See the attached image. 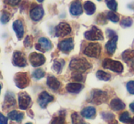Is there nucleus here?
Here are the masks:
<instances>
[{
    "mask_svg": "<svg viewBox=\"0 0 134 124\" xmlns=\"http://www.w3.org/2000/svg\"><path fill=\"white\" fill-rule=\"evenodd\" d=\"M91 67L85 59H73L69 64V67L77 72H84Z\"/></svg>",
    "mask_w": 134,
    "mask_h": 124,
    "instance_id": "f257e3e1",
    "label": "nucleus"
},
{
    "mask_svg": "<svg viewBox=\"0 0 134 124\" xmlns=\"http://www.w3.org/2000/svg\"><path fill=\"white\" fill-rule=\"evenodd\" d=\"M102 66L105 69H110L112 71H115L117 73H120L123 70V66L120 62L116 61V60H112L110 59H106L103 60Z\"/></svg>",
    "mask_w": 134,
    "mask_h": 124,
    "instance_id": "f03ea898",
    "label": "nucleus"
},
{
    "mask_svg": "<svg viewBox=\"0 0 134 124\" xmlns=\"http://www.w3.org/2000/svg\"><path fill=\"white\" fill-rule=\"evenodd\" d=\"M101 48L98 43H90L84 49V54L88 57L98 58L100 54Z\"/></svg>",
    "mask_w": 134,
    "mask_h": 124,
    "instance_id": "7ed1b4c3",
    "label": "nucleus"
},
{
    "mask_svg": "<svg viewBox=\"0 0 134 124\" xmlns=\"http://www.w3.org/2000/svg\"><path fill=\"white\" fill-rule=\"evenodd\" d=\"M84 37H86L88 40H92V41L93 40H102L103 39L102 32L96 27H92L90 30L85 32Z\"/></svg>",
    "mask_w": 134,
    "mask_h": 124,
    "instance_id": "20e7f679",
    "label": "nucleus"
},
{
    "mask_svg": "<svg viewBox=\"0 0 134 124\" xmlns=\"http://www.w3.org/2000/svg\"><path fill=\"white\" fill-rule=\"evenodd\" d=\"M15 83L19 89H24L29 84V78L27 73H18L15 77Z\"/></svg>",
    "mask_w": 134,
    "mask_h": 124,
    "instance_id": "39448f33",
    "label": "nucleus"
},
{
    "mask_svg": "<svg viewBox=\"0 0 134 124\" xmlns=\"http://www.w3.org/2000/svg\"><path fill=\"white\" fill-rule=\"evenodd\" d=\"M46 61L45 57L40 53H37V52H33L29 55V62L33 67H37L39 66L43 65Z\"/></svg>",
    "mask_w": 134,
    "mask_h": 124,
    "instance_id": "423d86ee",
    "label": "nucleus"
},
{
    "mask_svg": "<svg viewBox=\"0 0 134 124\" xmlns=\"http://www.w3.org/2000/svg\"><path fill=\"white\" fill-rule=\"evenodd\" d=\"M107 99V93L102 91H93L91 92V97H90V100L91 102H94L96 104H100V103L104 102Z\"/></svg>",
    "mask_w": 134,
    "mask_h": 124,
    "instance_id": "0eeeda50",
    "label": "nucleus"
},
{
    "mask_svg": "<svg viewBox=\"0 0 134 124\" xmlns=\"http://www.w3.org/2000/svg\"><path fill=\"white\" fill-rule=\"evenodd\" d=\"M13 64L16 67H24L27 66V59L26 57L22 52L20 51H16L13 55Z\"/></svg>",
    "mask_w": 134,
    "mask_h": 124,
    "instance_id": "6e6552de",
    "label": "nucleus"
},
{
    "mask_svg": "<svg viewBox=\"0 0 134 124\" xmlns=\"http://www.w3.org/2000/svg\"><path fill=\"white\" fill-rule=\"evenodd\" d=\"M71 27L68 23H60L56 27V36L57 37H65L70 34Z\"/></svg>",
    "mask_w": 134,
    "mask_h": 124,
    "instance_id": "1a4fd4ad",
    "label": "nucleus"
},
{
    "mask_svg": "<svg viewBox=\"0 0 134 124\" xmlns=\"http://www.w3.org/2000/svg\"><path fill=\"white\" fill-rule=\"evenodd\" d=\"M36 48L39 51H48L52 48V44L47 37H40L38 43L36 45Z\"/></svg>",
    "mask_w": 134,
    "mask_h": 124,
    "instance_id": "9d476101",
    "label": "nucleus"
},
{
    "mask_svg": "<svg viewBox=\"0 0 134 124\" xmlns=\"http://www.w3.org/2000/svg\"><path fill=\"white\" fill-rule=\"evenodd\" d=\"M31 102V98L27 93H20L18 95V106L21 110H27Z\"/></svg>",
    "mask_w": 134,
    "mask_h": 124,
    "instance_id": "9b49d317",
    "label": "nucleus"
},
{
    "mask_svg": "<svg viewBox=\"0 0 134 124\" xmlns=\"http://www.w3.org/2000/svg\"><path fill=\"white\" fill-rule=\"evenodd\" d=\"M73 48H74V43H73L72 38L64 39L58 44V48L65 53H69V51L73 49Z\"/></svg>",
    "mask_w": 134,
    "mask_h": 124,
    "instance_id": "f8f14e48",
    "label": "nucleus"
},
{
    "mask_svg": "<svg viewBox=\"0 0 134 124\" xmlns=\"http://www.w3.org/2000/svg\"><path fill=\"white\" fill-rule=\"evenodd\" d=\"M44 16V9L41 7H35L30 10V18L33 21H39Z\"/></svg>",
    "mask_w": 134,
    "mask_h": 124,
    "instance_id": "ddd939ff",
    "label": "nucleus"
},
{
    "mask_svg": "<svg viewBox=\"0 0 134 124\" xmlns=\"http://www.w3.org/2000/svg\"><path fill=\"white\" fill-rule=\"evenodd\" d=\"M53 96L49 95L47 91H43L38 97V104L41 108H46L47 105L53 100Z\"/></svg>",
    "mask_w": 134,
    "mask_h": 124,
    "instance_id": "4468645a",
    "label": "nucleus"
},
{
    "mask_svg": "<svg viewBox=\"0 0 134 124\" xmlns=\"http://www.w3.org/2000/svg\"><path fill=\"white\" fill-rule=\"evenodd\" d=\"M69 11H70V14L72 16H78L82 14L83 12V8H82V5H81V3L78 0L74 1L72 4L70 5V7H69Z\"/></svg>",
    "mask_w": 134,
    "mask_h": 124,
    "instance_id": "2eb2a0df",
    "label": "nucleus"
},
{
    "mask_svg": "<svg viewBox=\"0 0 134 124\" xmlns=\"http://www.w3.org/2000/svg\"><path fill=\"white\" fill-rule=\"evenodd\" d=\"M13 29H14V31L16 32V36H18V39H21L23 37L24 35V25L23 22L21 20L18 19L13 23Z\"/></svg>",
    "mask_w": 134,
    "mask_h": 124,
    "instance_id": "dca6fc26",
    "label": "nucleus"
},
{
    "mask_svg": "<svg viewBox=\"0 0 134 124\" xmlns=\"http://www.w3.org/2000/svg\"><path fill=\"white\" fill-rule=\"evenodd\" d=\"M96 110L93 107H87L81 110V116L86 119H92L95 117Z\"/></svg>",
    "mask_w": 134,
    "mask_h": 124,
    "instance_id": "f3484780",
    "label": "nucleus"
},
{
    "mask_svg": "<svg viewBox=\"0 0 134 124\" xmlns=\"http://www.w3.org/2000/svg\"><path fill=\"white\" fill-rule=\"evenodd\" d=\"M110 108L112 109L113 110H123L125 108V104L123 103V101L120 100V99H113L110 102Z\"/></svg>",
    "mask_w": 134,
    "mask_h": 124,
    "instance_id": "a211bd4d",
    "label": "nucleus"
},
{
    "mask_svg": "<svg viewBox=\"0 0 134 124\" xmlns=\"http://www.w3.org/2000/svg\"><path fill=\"white\" fill-rule=\"evenodd\" d=\"M117 37L115 36L114 37H111V39L106 44V49L109 54H113L116 50V47H117Z\"/></svg>",
    "mask_w": 134,
    "mask_h": 124,
    "instance_id": "6ab92c4d",
    "label": "nucleus"
},
{
    "mask_svg": "<svg viewBox=\"0 0 134 124\" xmlns=\"http://www.w3.org/2000/svg\"><path fill=\"white\" fill-rule=\"evenodd\" d=\"M47 84L53 91H58L60 88V82L55 77H48V80H47Z\"/></svg>",
    "mask_w": 134,
    "mask_h": 124,
    "instance_id": "aec40b11",
    "label": "nucleus"
},
{
    "mask_svg": "<svg viewBox=\"0 0 134 124\" xmlns=\"http://www.w3.org/2000/svg\"><path fill=\"white\" fill-rule=\"evenodd\" d=\"M122 58H123V59L128 64L134 67V51H132V50H127V51H125L122 54Z\"/></svg>",
    "mask_w": 134,
    "mask_h": 124,
    "instance_id": "412c9836",
    "label": "nucleus"
},
{
    "mask_svg": "<svg viewBox=\"0 0 134 124\" xmlns=\"http://www.w3.org/2000/svg\"><path fill=\"white\" fill-rule=\"evenodd\" d=\"M67 91L70 93H78L83 89V85L80 83H69L66 87Z\"/></svg>",
    "mask_w": 134,
    "mask_h": 124,
    "instance_id": "4be33fe9",
    "label": "nucleus"
},
{
    "mask_svg": "<svg viewBox=\"0 0 134 124\" xmlns=\"http://www.w3.org/2000/svg\"><path fill=\"white\" fill-rule=\"evenodd\" d=\"M15 105H16V99L14 95L11 92H7L5 99V107L10 108V107H15Z\"/></svg>",
    "mask_w": 134,
    "mask_h": 124,
    "instance_id": "5701e85b",
    "label": "nucleus"
},
{
    "mask_svg": "<svg viewBox=\"0 0 134 124\" xmlns=\"http://www.w3.org/2000/svg\"><path fill=\"white\" fill-rule=\"evenodd\" d=\"M24 115L23 113L21 112H18L16 110H12L8 113V118L12 121H18V122H20L23 119Z\"/></svg>",
    "mask_w": 134,
    "mask_h": 124,
    "instance_id": "b1692460",
    "label": "nucleus"
},
{
    "mask_svg": "<svg viewBox=\"0 0 134 124\" xmlns=\"http://www.w3.org/2000/svg\"><path fill=\"white\" fill-rule=\"evenodd\" d=\"M84 9L88 15H92L95 12L96 7L94 5V3H92L91 1H86L84 3Z\"/></svg>",
    "mask_w": 134,
    "mask_h": 124,
    "instance_id": "393cba45",
    "label": "nucleus"
},
{
    "mask_svg": "<svg viewBox=\"0 0 134 124\" xmlns=\"http://www.w3.org/2000/svg\"><path fill=\"white\" fill-rule=\"evenodd\" d=\"M96 76H97V78H99V80H105V81H107V80H109L111 78V76L109 74V73L107 72H104V71L102 70H99L97 72V74H96Z\"/></svg>",
    "mask_w": 134,
    "mask_h": 124,
    "instance_id": "a878e982",
    "label": "nucleus"
},
{
    "mask_svg": "<svg viewBox=\"0 0 134 124\" xmlns=\"http://www.w3.org/2000/svg\"><path fill=\"white\" fill-rule=\"evenodd\" d=\"M65 123V115H60L55 117L51 121V124H64Z\"/></svg>",
    "mask_w": 134,
    "mask_h": 124,
    "instance_id": "bb28decb",
    "label": "nucleus"
},
{
    "mask_svg": "<svg viewBox=\"0 0 134 124\" xmlns=\"http://www.w3.org/2000/svg\"><path fill=\"white\" fill-rule=\"evenodd\" d=\"M63 66H64V60H62V59H59V60H56V61L54 62L53 69L57 71V72L59 73L60 71H61Z\"/></svg>",
    "mask_w": 134,
    "mask_h": 124,
    "instance_id": "cd10ccee",
    "label": "nucleus"
},
{
    "mask_svg": "<svg viewBox=\"0 0 134 124\" xmlns=\"http://www.w3.org/2000/svg\"><path fill=\"white\" fill-rule=\"evenodd\" d=\"M107 16H108V18L110 20V21L114 22V23H117V22L120 20V18H119V16L116 14V13L113 12V11H109V12H108Z\"/></svg>",
    "mask_w": 134,
    "mask_h": 124,
    "instance_id": "c85d7f7f",
    "label": "nucleus"
},
{
    "mask_svg": "<svg viewBox=\"0 0 134 124\" xmlns=\"http://www.w3.org/2000/svg\"><path fill=\"white\" fill-rule=\"evenodd\" d=\"M131 117H130L129 112H123L120 115V121L124 123H130L131 122Z\"/></svg>",
    "mask_w": 134,
    "mask_h": 124,
    "instance_id": "c756f323",
    "label": "nucleus"
},
{
    "mask_svg": "<svg viewBox=\"0 0 134 124\" xmlns=\"http://www.w3.org/2000/svg\"><path fill=\"white\" fill-rule=\"evenodd\" d=\"M9 19H10V15H9V13L7 12V11H3V12L1 13V16H0V21L3 24H5L9 21Z\"/></svg>",
    "mask_w": 134,
    "mask_h": 124,
    "instance_id": "7c9ffc66",
    "label": "nucleus"
},
{
    "mask_svg": "<svg viewBox=\"0 0 134 124\" xmlns=\"http://www.w3.org/2000/svg\"><path fill=\"white\" fill-rule=\"evenodd\" d=\"M44 76H45L44 70H42V69H36V70L33 72V77L36 78V80H40V78H42Z\"/></svg>",
    "mask_w": 134,
    "mask_h": 124,
    "instance_id": "2f4dec72",
    "label": "nucleus"
},
{
    "mask_svg": "<svg viewBox=\"0 0 134 124\" xmlns=\"http://www.w3.org/2000/svg\"><path fill=\"white\" fill-rule=\"evenodd\" d=\"M107 7H109L110 10L115 11L117 9V2L116 0H106Z\"/></svg>",
    "mask_w": 134,
    "mask_h": 124,
    "instance_id": "473e14b6",
    "label": "nucleus"
},
{
    "mask_svg": "<svg viewBox=\"0 0 134 124\" xmlns=\"http://www.w3.org/2000/svg\"><path fill=\"white\" fill-rule=\"evenodd\" d=\"M101 117L106 121H111L114 119V115L112 113H109V112H102L101 113Z\"/></svg>",
    "mask_w": 134,
    "mask_h": 124,
    "instance_id": "72a5a7b5",
    "label": "nucleus"
},
{
    "mask_svg": "<svg viewBox=\"0 0 134 124\" xmlns=\"http://www.w3.org/2000/svg\"><path fill=\"white\" fill-rule=\"evenodd\" d=\"M72 121L73 124H80L81 122H83L82 119L80 118V116L78 113H73L72 114Z\"/></svg>",
    "mask_w": 134,
    "mask_h": 124,
    "instance_id": "f704fd0d",
    "label": "nucleus"
},
{
    "mask_svg": "<svg viewBox=\"0 0 134 124\" xmlns=\"http://www.w3.org/2000/svg\"><path fill=\"white\" fill-rule=\"evenodd\" d=\"M120 25L123 27H129L132 25V20H131V18H124L123 20H121Z\"/></svg>",
    "mask_w": 134,
    "mask_h": 124,
    "instance_id": "c9c22d12",
    "label": "nucleus"
},
{
    "mask_svg": "<svg viewBox=\"0 0 134 124\" xmlns=\"http://www.w3.org/2000/svg\"><path fill=\"white\" fill-rule=\"evenodd\" d=\"M127 89L131 94H134V81L133 80L129 81L127 83Z\"/></svg>",
    "mask_w": 134,
    "mask_h": 124,
    "instance_id": "e433bc0d",
    "label": "nucleus"
},
{
    "mask_svg": "<svg viewBox=\"0 0 134 124\" xmlns=\"http://www.w3.org/2000/svg\"><path fill=\"white\" fill-rule=\"evenodd\" d=\"M20 1H21V0H5V3L9 5L15 7V5H18V4L20 3Z\"/></svg>",
    "mask_w": 134,
    "mask_h": 124,
    "instance_id": "4c0bfd02",
    "label": "nucleus"
},
{
    "mask_svg": "<svg viewBox=\"0 0 134 124\" xmlns=\"http://www.w3.org/2000/svg\"><path fill=\"white\" fill-rule=\"evenodd\" d=\"M73 80H77V81H81V80H83V77H82V75H81V73L80 72L76 73V74L73 76Z\"/></svg>",
    "mask_w": 134,
    "mask_h": 124,
    "instance_id": "58836bf2",
    "label": "nucleus"
},
{
    "mask_svg": "<svg viewBox=\"0 0 134 124\" xmlns=\"http://www.w3.org/2000/svg\"><path fill=\"white\" fill-rule=\"evenodd\" d=\"M0 124H7V118L0 113Z\"/></svg>",
    "mask_w": 134,
    "mask_h": 124,
    "instance_id": "ea45409f",
    "label": "nucleus"
},
{
    "mask_svg": "<svg viewBox=\"0 0 134 124\" xmlns=\"http://www.w3.org/2000/svg\"><path fill=\"white\" fill-rule=\"evenodd\" d=\"M25 46L26 47H29L31 46V38H30V37H27L25 39Z\"/></svg>",
    "mask_w": 134,
    "mask_h": 124,
    "instance_id": "a19ab883",
    "label": "nucleus"
},
{
    "mask_svg": "<svg viewBox=\"0 0 134 124\" xmlns=\"http://www.w3.org/2000/svg\"><path fill=\"white\" fill-rule=\"evenodd\" d=\"M107 34L109 37H115V32H113L111 29H108L107 30Z\"/></svg>",
    "mask_w": 134,
    "mask_h": 124,
    "instance_id": "79ce46f5",
    "label": "nucleus"
},
{
    "mask_svg": "<svg viewBox=\"0 0 134 124\" xmlns=\"http://www.w3.org/2000/svg\"><path fill=\"white\" fill-rule=\"evenodd\" d=\"M130 108H131V110L134 112V101H133L132 103H131V105H130Z\"/></svg>",
    "mask_w": 134,
    "mask_h": 124,
    "instance_id": "37998d69",
    "label": "nucleus"
},
{
    "mask_svg": "<svg viewBox=\"0 0 134 124\" xmlns=\"http://www.w3.org/2000/svg\"><path fill=\"white\" fill-rule=\"evenodd\" d=\"M130 123H131V124H134V117L131 120V122H130Z\"/></svg>",
    "mask_w": 134,
    "mask_h": 124,
    "instance_id": "c03bdc74",
    "label": "nucleus"
},
{
    "mask_svg": "<svg viewBox=\"0 0 134 124\" xmlns=\"http://www.w3.org/2000/svg\"><path fill=\"white\" fill-rule=\"evenodd\" d=\"M37 1H38L39 3H41V2H43V1H44V0H37Z\"/></svg>",
    "mask_w": 134,
    "mask_h": 124,
    "instance_id": "a18cd8bd",
    "label": "nucleus"
},
{
    "mask_svg": "<svg viewBox=\"0 0 134 124\" xmlns=\"http://www.w3.org/2000/svg\"><path fill=\"white\" fill-rule=\"evenodd\" d=\"M80 124H87V123H85V122H84V121H83V122H81Z\"/></svg>",
    "mask_w": 134,
    "mask_h": 124,
    "instance_id": "49530a36",
    "label": "nucleus"
},
{
    "mask_svg": "<svg viewBox=\"0 0 134 124\" xmlns=\"http://www.w3.org/2000/svg\"><path fill=\"white\" fill-rule=\"evenodd\" d=\"M1 88H2V86H1V84H0V91H1Z\"/></svg>",
    "mask_w": 134,
    "mask_h": 124,
    "instance_id": "de8ad7c7",
    "label": "nucleus"
},
{
    "mask_svg": "<svg viewBox=\"0 0 134 124\" xmlns=\"http://www.w3.org/2000/svg\"><path fill=\"white\" fill-rule=\"evenodd\" d=\"M27 124H32V123H27Z\"/></svg>",
    "mask_w": 134,
    "mask_h": 124,
    "instance_id": "09e8293b",
    "label": "nucleus"
}]
</instances>
